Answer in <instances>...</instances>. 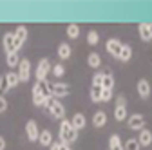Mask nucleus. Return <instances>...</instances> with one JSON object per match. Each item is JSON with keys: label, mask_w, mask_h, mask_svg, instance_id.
<instances>
[{"label": "nucleus", "mask_w": 152, "mask_h": 150, "mask_svg": "<svg viewBox=\"0 0 152 150\" xmlns=\"http://www.w3.org/2000/svg\"><path fill=\"white\" fill-rule=\"evenodd\" d=\"M38 143H40L42 146H51V143H53L51 130H42V132L38 134Z\"/></svg>", "instance_id": "18"}, {"label": "nucleus", "mask_w": 152, "mask_h": 150, "mask_svg": "<svg viewBox=\"0 0 152 150\" xmlns=\"http://www.w3.org/2000/svg\"><path fill=\"white\" fill-rule=\"evenodd\" d=\"M118 143H121L120 136H118V134H112V136H110V139H109V146H112V145H118Z\"/></svg>", "instance_id": "35"}, {"label": "nucleus", "mask_w": 152, "mask_h": 150, "mask_svg": "<svg viewBox=\"0 0 152 150\" xmlns=\"http://www.w3.org/2000/svg\"><path fill=\"white\" fill-rule=\"evenodd\" d=\"M130 58H132V47L127 45V44H123V47H121V51H120V56H118V60H121V62H129Z\"/></svg>", "instance_id": "21"}, {"label": "nucleus", "mask_w": 152, "mask_h": 150, "mask_svg": "<svg viewBox=\"0 0 152 150\" xmlns=\"http://www.w3.org/2000/svg\"><path fill=\"white\" fill-rule=\"evenodd\" d=\"M0 150H6V139L0 136Z\"/></svg>", "instance_id": "39"}, {"label": "nucleus", "mask_w": 152, "mask_h": 150, "mask_svg": "<svg viewBox=\"0 0 152 150\" xmlns=\"http://www.w3.org/2000/svg\"><path fill=\"white\" fill-rule=\"evenodd\" d=\"M67 36H69V38H78V36H80V25L78 24H69L67 25Z\"/></svg>", "instance_id": "26"}, {"label": "nucleus", "mask_w": 152, "mask_h": 150, "mask_svg": "<svg viewBox=\"0 0 152 150\" xmlns=\"http://www.w3.org/2000/svg\"><path fill=\"white\" fill-rule=\"evenodd\" d=\"M49 150H60V141H53L51 146H49Z\"/></svg>", "instance_id": "37"}, {"label": "nucleus", "mask_w": 152, "mask_h": 150, "mask_svg": "<svg viewBox=\"0 0 152 150\" xmlns=\"http://www.w3.org/2000/svg\"><path fill=\"white\" fill-rule=\"evenodd\" d=\"M69 94V85L67 83H53V98H65Z\"/></svg>", "instance_id": "12"}, {"label": "nucleus", "mask_w": 152, "mask_h": 150, "mask_svg": "<svg viewBox=\"0 0 152 150\" xmlns=\"http://www.w3.org/2000/svg\"><path fill=\"white\" fill-rule=\"evenodd\" d=\"M116 107H127V105H125V98H123V96H118V98H116Z\"/></svg>", "instance_id": "36"}, {"label": "nucleus", "mask_w": 152, "mask_h": 150, "mask_svg": "<svg viewBox=\"0 0 152 150\" xmlns=\"http://www.w3.org/2000/svg\"><path fill=\"white\" fill-rule=\"evenodd\" d=\"M148 31H150V36H152V24H148Z\"/></svg>", "instance_id": "41"}, {"label": "nucleus", "mask_w": 152, "mask_h": 150, "mask_svg": "<svg viewBox=\"0 0 152 150\" xmlns=\"http://www.w3.org/2000/svg\"><path fill=\"white\" fill-rule=\"evenodd\" d=\"M27 40V27L26 25H18L15 31V49L20 51V47L24 45V42Z\"/></svg>", "instance_id": "5"}, {"label": "nucleus", "mask_w": 152, "mask_h": 150, "mask_svg": "<svg viewBox=\"0 0 152 150\" xmlns=\"http://www.w3.org/2000/svg\"><path fill=\"white\" fill-rule=\"evenodd\" d=\"M51 62L47 58H42L40 62H38V67H36V82H44L47 78V74L51 71Z\"/></svg>", "instance_id": "3"}, {"label": "nucleus", "mask_w": 152, "mask_h": 150, "mask_svg": "<svg viewBox=\"0 0 152 150\" xmlns=\"http://www.w3.org/2000/svg\"><path fill=\"white\" fill-rule=\"evenodd\" d=\"M31 92H33V105H36V107H49V101H51V100H47V98H44V96L40 94V90H38L36 83L33 85Z\"/></svg>", "instance_id": "9"}, {"label": "nucleus", "mask_w": 152, "mask_h": 150, "mask_svg": "<svg viewBox=\"0 0 152 150\" xmlns=\"http://www.w3.org/2000/svg\"><path fill=\"white\" fill-rule=\"evenodd\" d=\"M112 98V90H103L102 89V101H110Z\"/></svg>", "instance_id": "34"}, {"label": "nucleus", "mask_w": 152, "mask_h": 150, "mask_svg": "<svg viewBox=\"0 0 152 150\" xmlns=\"http://www.w3.org/2000/svg\"><path fill=\"white\" fill-rule=\"evenodd\" d=\"M91 100L94 103L102 101V87H91Z\"/></svg>", "instance_id": "27"}, {"label": "nucleus", "mask_w": 152, "mask_h": 150, "mask_svg": "<svg viewBox=\"0 0 152 150\" xmlns=\"http://www.w3.org/2000/svg\"><path fill=\"white\" fill-rule=\"evenodd\" d=\"M7 107H9V103H7L6 96H0V114H4V112L7 110Z\"/></svg>", "instance_id": "33"}, {"label": "nucleus", "mask_w": 152, "mask_h": 150, "mask_svg": "<svg viewBox=\"0 0 152 150\" xmlns=\"http://www.w3.org/2000/svg\"><path fill=\"white\" fill-rule=\"evenodd\" d=\"M123 150H140V143H138V139H127V143L123 145Z\"/></svg>", "instance_id": "30"}, {"label": "nucleus", "mask_w": 152, "mask_h": 150, "mask_svg": "<svg viewBox=\"0 0 152 150\" xmlns=\"http://www.w3.org/2000/svg\"><path fill=\"white\" fill-rule=\"evenodd\" d=\"M6 63H7V67H9V69L18 67V63H20V56H18V52L6 54Z\"/></svg>", "instance_id": "23"}, {"label": "nucleus", "mask_w": 152, "mask_h": 150, "mask_svg": "<svg viewBox=\"0 0 152 150\" xmlns=\"http://www.w3.org/2000/svg\"><path fill=\"white\" fill-rule=\"evenodd\" d=\"M98 42H100V34L96 31H89L87 33V44L89 45H96Z\"/></svg>", "instance_id": "28"}, {"label": "nucleus", "mask_w": 152, "mask_h": 150, "mask_svg": "<svg viewBox=\"0 0 152 150\" xmlns=\"http://www.w3.org/2000/svg\"><path fill=\"white\" fill-rule=\"evenodd\" d=\"M114 118H116V121H125L129 118L127 107H116V108H114Z\"/></svg>", "instance_id": "25"}, {"label": "nucleus", "mask_w": 152, "mask_h": 150, "mask_svg": "<svg viewBox=\"0 0 152 150\" xmlns=\"http://www.w3.org/2000/svg\"><path fill=\"white\" fill-rule=\"evenodd\" d=\"M71 125H72V128L78 132V130H82L85 125H87V119H85V116L82 114V112H76V114L72 116V119H71Z\"/></svg>", "instance_id": "13"}, {"label": "nucleus", "mask_w": 152, "mask_h": 150, "mask_svg": "<svg viewBox=\"0 0 152 150\" xmlns=\"http://www.w3.org/2000/svg\"><path fill=\"white\" fill-rule=\"evenodd\" d=\"M105 123H107V114L103 110H98V112H94V116H92V125L94 127H105Z\"/></svg>", "instance_id": "16"}, {"label": "nucleus", "mask_w": 152, "mask_h": 150, "mask_svg": "<svg viewBox=\"0 0 152 150\" xmlns=\"http://www.w3.org/2000/svg\"><path fill=\"white\" fill-rule=\"evenodd\" d=\"M36 87H38V90H40V94L44 98L53 100V83H49L47 80H44V82H36Z\"/></svg>", "instance_id": "11"}, {"label": "nucleus", "mask_w": 152, "mask_h": 150, "mask_svg": "<svg viewBox=\"0 0 152 150\" xmlns=\"http://www.w3.org/2000/svg\"><path fill=\"white\" fill-rule=\"evenodd\" d=\"M102 82H103V72H96L92 76V87H102Z\"/></svg>", "instance_id": "32"}, {"label": "nucleus", "mask_w": 152, "mask_h": 150, "mask_svg": "<svg viewBox=\"0 0 152 150\" xmlns=\"http://www.w3.org/2000/svg\"><path fill=\"white\" fill-rule=\"evenodd\" d=\"M58 136H60V143H65V145H71V143H74L76 139H78V132L72 128L71 121H67V119H64L60 123Z\"/></svg>", "instance_id": "1"}, {"label": "nucleus", "mask_w": 152, "mask_h": 150, "mask_svg": "<svg viewBox=\"0 0 152 150\" xmlns=\"http://www.w3.org/2000/svg\"><path fill=\"white\" fill-rule=\"evenodd\" d=\"M2 47L6 51V54H13V52H18L15 49V33H6L4 38H2Z\"/></svg>", "instance_id": "8"}, {"label": "nucleus", "mask_w": 152, "mask_h": 150, "mask_svg": "<svg viewBox=\"0 0 152 150\" xmlns=\"http://www.w3.org/2000/svg\"><path fill=\"white\" fill-rule=\"evenodd\" d=\"M87 63H89V67H92V69H98V67L102 65V56H100L98 52H91V54L87 56Z\"/></svg>", "instance_id": "20"}, {"label": "nucleus", "mask_w": 152, "mask_h": 150, "mask_svg": "<svg viewBox=\"0 0 152 150\" xmlns=\"http://www.w3.org/2000/svg\"><path fill=\"white\" fill-rule=\"evenodd\" d=\"M127 125L132 130H143L145 128V119H143L141 114H130L127 118Z\"/></svg>", "instance_id": "7"}, {"label": "nucleus", "mask_w": 152, "mask_h": 150, "mask_svg": "<svg viewBox=\"0 0 152 150\" xmlns=\"http://www.w3.org/2000/svg\"><path fill=\"white\" fill-rule=\"evenodd\" d=\"M16 74H18V80H20V82H24V83H26V82H29V78H31V62H29L27 58L20 60Z\"/></svg>", "instance_id": "2"}, {"label": "nucleus", "mask_w": 152, "mask_h": 150, "mask_svg": "<svg viewBox=\"0 0 152 150\" xmlns=\"http://www.w3.org/2000/svg\"><path fill=\"white\" fill-rule=\"evenodd\" d=\"M109 150H123V145H121V143H118V145H112V146H109Z\"/></svg>", "instance_id": "38"}, {"label": "nucleus", "mask_w": 152, "mask_h": 150, "mask_svg": "<svg viewBox=\"0 0 152 150\" xmlns=\"http://www.w3.org/2000/svg\"><path fill=\"white\" fill-rule=\"evenodd\" d=\"M102 89H103V90H112V89H114V76L110 74V71H105V72H103Z\"/></svg>", "instance_id": "17"}, {"label": "nucleus", "mask_w": 152, "mask_h": 150, "mask_svg": "<svg viewBox=\"0 0 152 150\" xmlns=\"http://www.w3.org/2000/svg\"><path fill=\"white\" fill-rule=\"evenodd\" d=\"M6 92H9V85H7V80H6V74L0 76V96H4Z\"/></svg>", "instance_id": "31"}, {"label": "nucleus", "mask_w": 152, "mask_h": 150, "mask_svg": "<svg viewBox=\"0 0 152 150\" xmlns=\"http://www.w3.org/2000/svg\"><path fill=\"white\" fill-rule=\"evenodd\" d=\"M138 33H140V38H141L143 42H148V40H152L150 31H148V22H143V24H140V25H138Z\"/></svg>", "instance_id": "19"}, {"label": "nucleus", "mask_w": 152, "mask_h": 150, "mask_svg": "<svg viewBox=\"0 0 152 150\" xmlns=\"http://www.w3.org/2000/svg\"><path fill=\"white\" fill-rule=\"evenodd\" d=\"M136 89H138L140 98H148V96H150V83H148L147 80H143V78H141V80L138 82Z\"/></svg>", "instance_id": "14"}, {"label": "nucleus", "mask_w": 152, "mask_h": 150, "mask_svg": "<svg viewBox=\"0 0 152 150\" xmlns=\"http://www.w3.org/2000/svg\"><path fill=\"white\" fill-rule=\"evenodd\" d=\"M60 150H72L69 145H65V143H60Z\"/></svg>", "instance_id": "40"}, {"label": "nucleus", "mask_w": 152, "mask_h": 150, "mask_svg": "<svg viewBox=\"0 0 152 150\" xmlns=\"http://www.w3.org/2000/svg\"><path fill=\"white\" fill-rule=\"evenodd\" d=\"M69 56H71V45L65 44V42L60 44V45H58V58H60V60H67Z\"/></svg>", "instance_id": "22"}, {"label": "nucleus", "mask_w": 152, "mask_h": 150, "mask_svg": "<svg viewBox=\"0 0 152 150\" xmlns=\"http://www.w3.org/2000/svg\"><path fill=\"white\" fill-rule=\"evenodd\" d=\"M47 108H49V114H51L54 119H62V118L65 116V108H64L62 101H58V100H51Z\"/></svg>", "instance_id": "4"}, {"label": "nucleus", "mask_w": 152, "mask_h": 150, "mask_svg": "<svg viewBox=\"0 0 152 150\" xmlns=\"http://www.w3.org/2000/svg\"><path fill=\"white\" fill-rule=\"evenodd\" d=\"M51 71H53V76H58V78L65 74V67H64V63H56V65H53Z\"/></svg>", "instance_id": "29"}, {"label": "nucleus", "mask_w": 152, "mask_h": 150, "mask_svg": "<svg viewBox=\"0 0 152 150\" xmlns=\"http://www.w3.org/2000/svg\"><path fill=\"white\" fill-rule=\"evenodd\" d=\"M121 47H123V44H121L118 38H110V40H107V44H105V51H107L110 56H114V58H118V56H120Z\"/></svg>", "instance_id": "6"}, {"label": "nucleus", "mask_w": 152, "mask_h": 150, "mask_svg": "<svg viewBox=\"0 0 152 150\" xmlns=\"http://www.w3.org/2000/svg\"><path fill=\"white\" fill-rule=\"evenodd\" d=\"M6 80H7L9 89H15L18 83H20V80H18V74H16V72H13V71H9V72L6 74Z\"/></svg>", "instance_id": "24"}, {"label": "nucleus", "mask_w": 152, "mask_h": 150, "mask_svg": "<svg viewBox=\"0 0 152 150\" xmlns=\"http://www.w3.org/2000/svg\"><path fill=\"white\" fill-rule=\"evenodd\" d=\"M26 134H27V139L29 141H38V125H36V121H33V119H29L27 123H26Z\"/></svg>", "instance_id": "10"}, {"label": "nucleus", "mask_w": 152, "mask_h": 150, "mask_svg": "<svg viewBox=\"0 0 152 150\" xmlns=\"http://www.w3.org/2000/svg\"><path fill=\"white\" fill-rule=\"evenodd\" d=\"M138 143H140V146H148L152 143V132H150L148 128L140 130V139H138Z\"/></svg>", "instance_id": "15"}]
</instances>
